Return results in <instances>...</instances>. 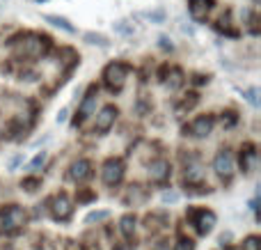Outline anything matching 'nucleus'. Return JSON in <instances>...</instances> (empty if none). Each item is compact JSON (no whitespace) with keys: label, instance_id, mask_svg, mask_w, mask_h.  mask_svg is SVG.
I'll return each mask as SVG.
<instances>
[{"label":"nucleus","instance_id":"nucleus-1","mask_svg":"<svg viewBox=\"0 0 261 250\" xmlns=\"http://www.w3.org/2000/svg\"><path fill=\"white\" fill-rule=\"evenodd\" d=\"M25 225V211L21 207H7L5 211H0V228L5 232H16Z\"/></svg>","mask_w":261,"mask_h":250},{"label":"nucleus","instance_id":"nucleus-2","mask_svg":"<svg viewBox=\"0 0 261 250\" xmlns=\"http://www.w3.org/2000/svg\"><path fill=\"white\" fill-rule=\"evenodd\" d=\"M46 48H48V37L41 35H25L18 44V53L30 58H39L41 53H46Z\"/></svg>","mask_w":261,"mask_h":250},{"label":"nucleus","instance_id":"nucleus-3","mask_svg":"<svg viewBox=\"0 0 261 250\" xmlns=\"http://www.w3.org/2000/svg\"><path fill=\"white\" fill-rule=\"evenodd\" d=\"M126 76H128V64L124 62H113L106 67L103 71V78H106V85L110 90H122L124 83H126Z\"/></svg>","mask_w":261,"mask_h":250},{"label":"nucleus","instance_id":"nucleus-4","mask_svg":"<svg viewBox=\"0 0 261 250\" xmlns=\"http://www.w3.org/2000/svg\"><path fill=\"white\" fill-rule=\"evenodd\" d=\"M101 177L108 186H117L124 177V163L122 159H108L103 163V170H101Z\"/></svg>","mask_w":261,"mask_h":250},{"label":"nucleus","instance_id":"nucleus-5","mask_svg":"<svg viewBox=\"0 0 261 250\" xmlns=\"http://www.w3.org/2000/svg\"><path fill=\"white\" fill-rule=\"evenodd\" d=\"M188 218L193 220V225L197 228L199 234H208L216 225V214L213 211H206V209H197V211H190Z\"/></svg>","mask_w":261,"mask_h":250},{"label":"nucleus","instance_id":"nucleus-6","mask_svg":"<svg viewBox=\"0 0 261 250\" xmlns=\"http://www.w3.org/2000/svg\"><path fill=\"white\" fill-rule=\"evenodd\" d=\"M50 214H53L55 220H69L73 214V207L71 202H69V197L64 195V193H60V195H55L53 200H50Z\"/></svg>","mask_w":261,"mask_h":250},{"label":"nucleus","instance_id":"nucleus-7","mask_svg":"<svg viewBox=\"0 0 261 250\" xmlns=\"http://www.w3.org/2000/svg\"><path fill=\"white\" fill-rule=\"evenodd\" d=\"M213 170H216L220 177L229 179L231 174H234V156H231V152H220V154L216 156V161H213Z\"/></svg>","mask_w":261,"mask_h":250},{"label":"nucleus","instance_id":"nucleus-8","mask_svg":"<svg viewBox=\"0 0 261 250\" xmlns=\"http://www.w3.org/2000/svg\"><path fill=\"white\" fill-rule=\"evenodd\" d=\"M186 131H190V136H195V138H206L213 131V117L211 115H202L190 127H186Z\"/></svg>","mask_w":261,"mask_h":250},{"label":"nucleus","instance_id":"nucleus-9","mask_svg":"<svg viewBox=\"0 0 261 250\" xmlns=\"http://www.w3.org/2000/svg\"><path fill=\"white\" fill-rule=\"evenodd\" d=\"M115 119H117V108H115V106H103L101 113L96 115V131L106 133L115 124Z\"/></svg>","mask_w":261,"mask_h":250},{"label":"nucleus","instance_id":"nucleus-10","mask_svg":"<svg viewBox=\"0 0 261 250\" xmlns=\"http://www.w3.org/2000/svg\"><path fill=\"white\" fill-rule=\"evenodd\" d=\"M170 170L172 168L165 159H156V161H151V165H149V177H151V182L163 184L167 177H170Z\"/></svg>","mask_w":261,"mask_h":250},{"label":"nucleus","instance_id":"nucleus-11","mask_svg":"<svg viewBox=\"0 0 261 250\" xmlns=\"http://www.w3.org/2000/svg\"><path fill=\"white\" fill-rule=\"evenodd\" d=\"M71 179H76V182H87V179L92 177V163L87 159H81L76 161V163L71 165Z\"/></svg>","mask_w":261,"mask_h":250},{"label":"nucleus","instance_id":"nucleus-12","mask_svg":"<svg viewBox=\"0 0 261 250\" xmlns=\"http://www.w3.org/2000/svg\"><path fill=\"white\" fill-rule=\"evenodd\" d=\"M213 0H190V14H193L195 21H204L206 14L211 12Z\"/></svg>","mask_w":261,"mask_h":250},{"label":"nucleus","instance_id":"nucleus-13","mask_svg":"<svg viewBox=\"0 0 261 250\" xmlns=\"http://www.w3.org/2000/svg\"><path fill=\"white\" fill-rule=\"evenodd\" d=\"M94 104H96V87H90V92H87V96H85V101H83V106H81V110H78V122H83L85 117H90L92 113H94Z\"/></svg>","mask_w":261,"mask_h":250},{"label":"nucleus","instance_id":"nucleus-14","mask_svg":"<svg viewBox=\"0 0 261 250\" xmlns=\"http://www.w3.org/2000/svg\"><path fill=\"white\" fill-rule=\"evenodd\" d=\"M241 165H243L245 172H252L254 168H257V152H254V147H245V152L241 154Z\"/></svg>","mask_w":261,"mask_h":250},{"label":"nucleus","instance_id":"nucleus-15","mask_svg":"<svg viewBox=\"0 0 261 250\" xmlns=\"http://www.w3.org/2000/svg\"><path fill=\"white\" fill-rule=\"evenodd\" d=\"M202 179H204V170L199 168L197 163L186 168V182H188V184H199Z\"/></svg>","mask_w":261,"mask_h":250},{"label":"nucleus","instance_id":"nucleus-16","mask_svg":"<svg viewBox=\"0 0 261 250\" xmlns=\"http://www.w3.org/2000/svg\"><path fill=\"white\" fill-rule=\"evenodd\" d=\"M119 230H122L124 237H133V232H135V216H130V214L124 216V218L119 220Z\"/></svg>","mask_w":261,"mask_h":250},{"label":"nucleus","instance_id":"nucleus-17","mask_svg":"<svg viewBox=\"0 0 261 250\" xmlns=\"http://www.w3.org/2000/svg\"><path fill=\"white\" fill-rule=\"evenodd\" d=\"M46 21L48 23H53V26H58V28H62V30H67V32H76V28L71 26V23L67 21V18H62V16H53V14H46Z\"/></svg>","mask_w":261,"mask_h":250},{"label":"nucleus","instance_id":"nucleus-18","mask_svg":"<svg viewBox=\"0 0 261 250\" xmlns=\"http://www.w3.org/2000/svg\"><path fill=\"white\" fill-rule=\"evenodd\" d=\"M85 41L87 44H99V46H108V39L103 35H94V32H87L85 35Z\"/></svg>","mask_w":261,"mask_h":250},{"label":"nucleus","instance_id":"nucleus-19","mask_svg":"<svg viewBox=\"0 0 261 250\" xmlns=\"http://www.w3.org/2000/svg\"><path fill=\"white\" fill-rule=\"evenodd\" d=\"M174 250H195V241L193 239H179L176 241V246H174Z\"/></svg>","mask_w":261,"mask_h":250},{"label":"nucleus","instance_id":"nucleus-20","mask_svg":"<svg viewBox=\"0 0 261 250\" xmlns=\"http://www.w3.org/2000/svg\"><path fill=\"white\" fill-rule=\"evenodd\" d=\"M261 243H259V237H248L243 241V250H259Z\"/></svg>","mask_w":261,"mask_h":250},{"label":"nucleus","instance_id":"nucleus-21","mask_svg":"<svg viewBox=\"0 0 261 250\" xmlns=\"http://www.w3.org/2000/svg\"><path fill=\"white\" fill-rule=\"evenodd\" d=\"M115 30L122 32V35H133V26H128V21H117L115 23Z\"/></svg>","mask_w":261,"mask_h":250},{"label":"nucleus","instance_id":"nucleus-22","mask_svg":"<svg viewBox=\"0 0 261 250\" xmlns=\"http://www.w3.org/2000/svg\"><path fill=\"white\" fill-rule=\"evenodd\" d=\"M108 218V211H92L90 216H87V223H94V220H106Z\"/></svg>","mask_w":261,"mask_h":250},{"label":"nucleus","instance_id":"nucleus-23","mask_svg":"<svg viewBox=\"0 0 261 250\" xmlns=\"http://www.w3.org/2000/svg\"><path fill=\"white\" fill-rule=\"evenodd\" d=\"M245 99L250 101V106H254V108H259V99H257V90H254V87H250V90L245 92Z\"/></svg>","mask_w":261,"mask_h":250},{"label":"nucleus","instance_id":"nucleus-24","mask_svg":"<svg viewBox=\"0 0 261 250\" xmlns=\"http://www.w3.org/2000/svg\"><path fill=\"white\" fill-rule=\"evenodd\" d=\"M44 161H46V154L41 152V154H37V156H35V161H32V163L28 165V170H30V172H32V170H37L41 163H44Z\"/></svg>","mask_w":261,"mask_h":250},{"label":"nucleus","instance_id":"nucleus-25","mask_svg":"<svg viewBox=\"0 0 261 250\" xmlns=\"http://www.w3.org/2000/svg\"><path fill=\"white\" fill-rule=\"evenodd\" d=\"M179 85H181V71H179V69H174V71H172V83H170V87H172V90H176Z\"/></svg>","mask_w":261,"mask_h":250},{"label":"nucleus","instance_id":"nucleus-26","mask_svg":"<svg viewBox=\"0 0 261 250\" xmlns=\"http://www.w3.org/2000/svg\"><path fill=\"white\" fill-rule=\"evenodd\" d=\"M37 186H39V179H25V182H23L25 191H37Z\"/></svg>","mask_w":261,"mask_h":250},{"label":"nucleus","instance_id":"nucleus-27","mask_svg":"<svg viewBox=\"0 0 261 250\" xmlns=\"http://www.w3.org/2000/svg\"><path fill=\"white\" fill-rule=\"evenodd\" d=\"M144 16H147V18H153V21H163V18H165V14H163V12H147Z\"/></svg>","mask_w":261,"mask_h":250},{"label":"nucleus","instance_id":"nucleus-28","mask_svg":"<svg viewBox=\"0 0 261 250\" xmlns=\"http://www.w3.org/2000/svg\"><path fill=\"white\" fill-rule=\"evenodd\" d=\"M176 200H179L176 193H163V202H176Z\"/></svg>","mask_w":261,"mask_h":250},{"label":"nucleus","instance_id":"nucleus-29","mask_svg":"<svg viewBox=\"0 0 261 250\" xmlns=\"http://www.w3.org/2000/svg\"><path fill=\"white\" fill-rule=\"evenodd\" d=\"M18 161H21V156H14V159L9 161V168H16V163H18Z\"/></svg>","mask_w":261,"mask_h":250},{"label":"nucleus","instance_id":"nucleus-30","mask_svg":"<svg viewBox=\"0 0 261 250\" xmlns=\"http://www.w3.org/2000/svg\"><path fill=\"white\" fill-rule=\"evenodd\" d=\"M67 119V110H60V115H58V122H64Z\"/></svg>","mask_w":261,"mask_h":250},{"label":"nucleus","instance_id":"nucleus-31","mask_svg":"<svg viewBox=\"0 0 261 250\" xmlns=\"http://www.w3.org/2000/svg\"><path fill=\"white\" fill-rule=\"evenodd\" d=\"M37 3H44V0H37Z\"/></svg>","mask_w":261,"mask_h":250}]
</instances>
